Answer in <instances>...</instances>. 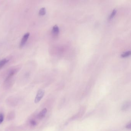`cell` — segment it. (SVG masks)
I'll use <instances>...</instances> for the list:
<instances>
[{
    "instance_id": "obj_12",
    "label": "cell",
    "mask_w": 131,
    "mask_h": 131,
    "mask_svg": "<svg viewBox=\"0 0 131 131\" xmlns=\"http://www.w3.org/2000/svg\"><path fill=\"white\" fill-rule=\"evenodd\" d=\"M126 128L127 129H131V122L129 123L126 126Z\"/></svg>"
},
{
    "instance_id": "obj_4",
    "label": "cell",
    "mask_w": 131,
    "mask_h": 131,
    "mask_svg": "<svg viewBox=\"0 0 131 131\" xmlns=\"http://www.w3.org/2000/svg\"><path fill=\"white\" fill-rule=\"evenodd\" d=\"M16 70L15 69H13L11 70L9 72L8 76L7 77L6 80H9L11 78H12V76H14V75L16 73Z\"/></svg>"
},
{
    "instance_id": "obj_8",
    "label": "cell",
    "mask_w": 131,
    "mask_h": 131,
    "mask_svg": "<svg viewBox=\"0 0 131 131\" xmlns=\"http://www.w3.org/2000/svg\"><path fill=\"white\" fill-rule=\"evenodd\" d=\"M131 54V52L130 51H126V52H124L121 55V57H127L128 56H129Z\"/></svg>"
},
{
    "instance_id": "obj_6",
    "label": "cell",
    "mask_w": 131,
    "mask_h": 131,
    "mask_svg": "<svg viewBox=\"0 0 131 131\" xmlns=\"http://www.w3.org/2000/svg\"><path fill=\"white\" fill-rule=\"evenodd\" d=\"M8 62V60L7 59H3L0 60V69L2 68Z\"/></svg>"
},
{
    "instance_id": "obj_2",
    "label": "cell",
    "mask_w": 131,
    "mask_h": 131,
    "mask_svg": "<svg viewBox=\"0 0 131 131\" xmlns=\"http://www.w3.org/2000/svg\"><path fill=\"white\" fill-rule=\"evenodd\" d=\"M30 33H27L25 34L23 37H22V39L21 40L20 43V46L22 47L25 45L26 42L27 41L29 37Z\"/></svg>"
},
{
    "instance_id": "obj_9",
    "label": "cell",
    "mask_w": 131,
    "mask_h": 131,
    "mask_svg": "<svg viewBox=\"0 0 131 131\" xmlns=\"http://www.w3.org/2000/svg\"><path fill=\"white\" fill-rule=\"evenodd\" d=\"M116 9H114L113 10V11H112V13H111V14H110V16H109V19H112V18H113V17L115 16V14H116Z\"/></svg>"
},
{
    "instance_id": "obj_11",
    "label": "cell",
    "mask_w": 131,
    "mask_h": 131,
    "mask_svg": "<svg viewBox=\"0 0 131 131\" xmlns=\"http://www.w3.org/2000/svg\"><path fill=\"white\" fill-rule=\"evenodd\" d=\"M4 119V115L2 113H0V124L2 123V122H3Z\"/></svg>"
},
{
    "instance_id": "obj_3",
    "label": "cell",
    "mask_w": 131,
    "mask_h": 131,
    "mask_svg": "<svg viewBox=\"0 0 131 131\" xmlns=\"http://www.w3.org/2000/svg\"><path fill=\"white\" fill-rule=\"evenodd\" d=\"M46 113H47V109L46 108H45L44 109H43L41 112H40L38 114V118L40 119H42V118H44L46 116Z\"/></svg>"
},
{
    "instance_id": "obj_10",
    "label": "cell",
    "mask_w": 131,
    "mask_h": 131,
    "mask_svg": "<svg viewBox=\"0 0 131 131\" xmlns=\"http://www.w3.org/2000/svg\"><path fill=\"white\" fill-rule=\"evenodd\" d=\"M30 124H31L32 126H33V127H34V126H36L37 125V122H36V121L34 120V119H31V121H30Z\"/></svg>"
},
{
    "instance_id": "obj_5",
    "label": "cell",
    "mask_w": 131,
    "mask_h": 131,
    "mask_svg": "<svg viewBox=\"0 0 131 131\" xmlns=\"http://www.w3.org/2000/svg\"><path fill=\"white\" fill-rule=\"evenodd\" d=\"M52 32L54 34H58L59 32V29L57 25H55L52 28Z\"/></svg>"
},
{
    "instance_id": "obj_7",
    "label": "cell",
    "mask_w": 131,
    "mask_h": 131,
    "mask_svg": "<svg viewBox=\"0 0 131 131\" xmlns=\"http://www.w3.org/2000/svg\"><path fill=\"white\" fill-rule=\"evenodd\" d=\"M46 8H42L39 10V14L41 15H43L46 14Z\"/></svg>"
},
{
    "instance_id": "obj_1",
    "label": "cell",
    "mask_w": 131,
    "mask_h": 131,
    "mask_svg": "<svg viewBox=\"0 0 131 131\" xmlns=\"http://www.w3.org/2000/svg\"><path fill=\"white\" fill-rule=\"evenodd\" d=\"M45 91L42 89H40L37 92L36 96L35 99V103H38L41 100L44 95Z\"/></svg>"
}]
</instances>
